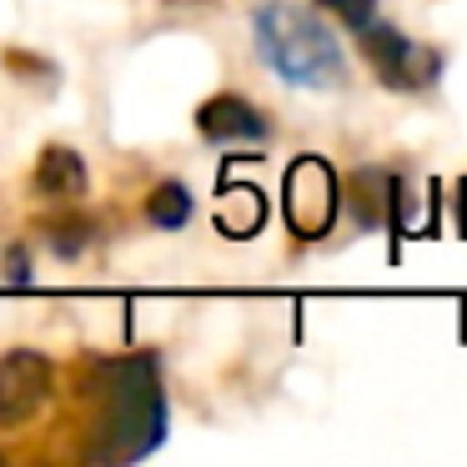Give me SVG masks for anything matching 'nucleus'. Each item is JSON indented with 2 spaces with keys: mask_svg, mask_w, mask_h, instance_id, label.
<instances>
[{
  "mask_svg": "<svg viewBox=\"0 0 467 467\" xmlns=\"http://www.w3.org/2000/svg\"><path fill=\"white\" fill-rule=\"evenodd\" d=\"M101 447L91 457L101 462H136L166 437V392L156 377V357H121L101 372Z\"/></svg>",
  "mask_w": 467,
  "mask_h": 467,
  "instance_id": "obj_2",
  "label": "nucleus"
},
{
  "mask_svg": "<svg viewBox=\"0 0 467 467\" xmlns=\"http://www.w3.org/2000/svg\"><path fill=\"white\" fill-rule=\"evenodd\" d=\"M192 212H196V202L186 192V182H156L151 196H146V222L156 232H182L192 222Z\"/></svg>",
  "mask_w": 467,
  "mask_h": 467,
  "instance_id": "obj_8",
  "label": "nucleus"
},
{
  "mask_svg": "<svg viewBox=\"0 0 467 467\" xmlns=\"http://www.w3.org/2000/svg\"><path fill=\"white\" fill-rule=\"evenodd\" d=\"M31 186H36V196H51V202H76L86 192V161L71 146H46L41 161H36Z\"/></svg>",
  "mask_w": 467,
  "mask_h": 467,
  "instance_id": "obj_7",
  "label": "nucleus"
},
{
  "mask_svg": "<svg viewBox=\"0 0 467 467\" xmlns=\"http://www.w3.org/2000/svg\"><path fill=\"white\" fill-rule=\"evenodd\" d=\"M252 41L276 81L296 86V91H342L352 76L332 26L296 0H262L252 11Z\"/></svg>",
  "mask_w": 467,
  "mask_h": 467,
  "instance_id": "obj_1",
  "label": "nucleus"
},
{
  "mask_svg": "<svg viewBox=\"0 0 467 467\" xmlns=\"http://www.w3.org/2000/svg\"><path fill=\"white\" fill-rule=\"evenodd\" d=\"M41 236H46V246H51L56 256H66V262H71V256H81L86 246H91V222H86V216H56V222H41Z\"/></svg>",
  "mask_w": 467,
  "mask_h": 467,
  "instance_id": "obj_9",
  "label": "nucleus"
},
{
  "mask_svg": "<svg viewBox=\"0 0 467 467\" xmlns=\"http://www.w3.org/2000/svg\"><path fill=\"white\" fill-rule=\"evenodd\" d=\"M56 367L36 347H11L0 357V427H21L51 402Z\"/></svg>",
  "mask_w": 467,
  "mask_h": 467,
  "instance_id": "obj_5",
  "label": "nucleus"
},
{
  "mask_svg": "<svg viewBox=\"0 0 467 467\" xmlns=\"http://www.w3.org/2000/svg\"><path fill=\"white\" fill-rule=\"evenodd\" d=\"M282 206H286V232L302 236V242H317V236H327L337 226L342 182H337V171L322 156H296L282 182Z\"/></svg>",
  "mask_w": 467,
  "mask_h": 467,
  "instance_id": "obj_4",
  "label": "nucleus"
},
{
  "mask_svg": "<svg viewBox=\"0 0 467 467\" xmlns=\"http://www.w3.org/2000/svg\"><path fill=\"white\" fill-rule=\"evenodd\" d=\"M196 131H202L206 141H216V146H226V141L262 146L266 136H272V126H266V116L256 111L246 96L222 91V96H206V101L196 106Z\"/></svg>",
  "mask_w": 467,
  "mask_h": 467,
  "instance_id": "obj_6",
  "label": "nucleus"
},
{
  "mask_svg": "<svg viewBox=\"0 0 467 467\" xmlns=\"http://www.w3.org/2000/svg\"><path fill=\"white\" fill-rule=\"evenodd\" d=\"M322 5L347 26V31H362V26L377 16V0H322Z\"/></svg>",
  "mask_w": 467,
  "mask_h": 467,
  "instance_id": "obj_10",
  "label": "nucleus"
},
{
  "mask_svg": "<svg viewBox=\"0 0 467 467\" xmlns=\"http://www.w3.org/2000/svg\"><path fill=\"white\" fill-rule=\"evenodd\" d=\"M5 282H16V286L31 282V266H26V252H21V246H16L11 256H5Z\"/></svg>",
  "mask_w": 467,
  "mask_h": 467,
  "instance_id": "obj_11",
  "label": "nucleus"
},
{
  "mask_svg": "<svg viewBox=\"0 0 467 467\" xmlns=\"http://www.w3.org/2000/svg\"><path fill=\"white\" fill-rule=\"evenodd\" d=\"M462 232H467V182H462Z\"/></svg>",
  "mask_w": 467,
  "mask_h": 467,
  "instance_id": "obj_12",
  "label": "nucleus"
},
{
  "mask_svg": "<svg viewBox=\"0 0 467 467\" xmlns=\"http://www.w3.org/2000/svg\"><path fill=\"white\" fill-rule=\"evenodd\" d=\"M362 56L372 61L377 81L387 86V91H427V86L442 76V51H432V46L412 41L407 31H397L392 21H367L362 31Z\"/></svg>",
  "mask_w": 467,
  "mask_h": 467,
  "instance_id": "obj_3",
  "label": "nucleus"
}]
</instances>
